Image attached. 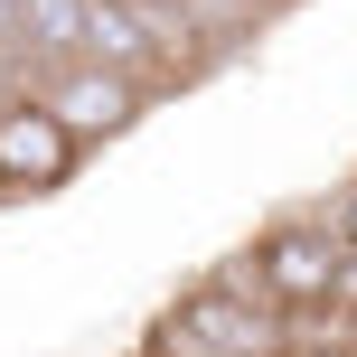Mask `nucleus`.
I'll list each match as a JSON object with an SVG mask.
<instances>
[{
	"label": "nucleus",
	"mask_w": 357,
	"mask_h": 357,
	"mask_svg": "<svg viewBox=\"0 0 357 357\" xmlns=\"http://www.w3.org/2000/svg\"><path fill=\"white\" fill-rule=\"evenodd\" d=\"M38 94H47L56 113H66V132L75 142H113V132H132L142 123V104H151V75H132V66H104V56H56V66H38L29 75Z\"/></svg>",
	"instance_id": "7ed1b4c3"
},
{
	"label": "nucleus",
	"mask_w": 357,
	"mask_h": 357,
	"mask_svg": "<svg viewBox=\"0 0 357 357\" xmlns=\"http://www.w3.org/2000/svg\"><path fill=\"white\" fill-rule=\"evenodd\" d=\"M19 94H29V56L0 47V104H19Z\"/></svg>",
	"instance_id": "0eeeda50"
},
{
	"label": "nucleus",
	"mask_w": 357,
	"mask_h": 357,
	"mask_svg": "<svg viewBox=\"0 0 357 357\" xmlns=\"http://www.w3.org/2000/svg\"><path fill=\"white\" fill-rule=\"evenodd\" d=\"M85 160V142L66 132V113L47 104V94H19V104H0V197H56Z\"/></svg>",
	"instance_id": "20e7f679"
},
{
	"label": "nucleus",
	"mask_w": 357,
	"mask_h": 357,
	"mask_svg": "<svg viewBox=\"0 0 357 357\" xmlns=\"http://www.w3.org/2000/svg\"><path fill=\"white\" fill-rule=\"evenodd\" d=\"M85 10L94 0H19V56L38 66H56V56H85Z\"/></svg>",
	"instance_id": "39448f33"
},
{
	"label": "nucleus",
	"mask_w": 357,
	"mask_h": 357,
	"mask_svg": "<svg viewBox=\"0 0 357 357\" xmlns=\"http://www.w3.org/2000/svg\"><path fill=\"white\" fill-rule=\"evenodd\" d=\"M273 357H357V339H282Z\"/></svg>",
	"instance_id": "423d86ee"
},
{
	"label": "nucleus",
	"mask_w": 357,
	"mask_h": 357,
	"mask_svg": "<svg viewBox=\"0 0 357 357\" xmlns=\"http://www.w3.org/2000/svg\"><path fill=\"white\" fill-rule=\"evenodd\" d=\"M291 339V320L264 301V291H235V282H197L188 301L160 320L151 357H273Z\"/></svg>",
	"instance_id": "f03ea898"
},
{
	"label": "nucleus",
	"mask_w": 357,
	"mask_h": 357,
	"mask_svg": "<svg viewBox=\"0 0 357 357\" xmlns=\"http://www.w3.org/2000/svg\"><path fill=\"white\" fill-rule=\"evenodd\" d=\"M254 273H264V301L282 310V320H339V273H348V245L329 216H273L264 235H254Z\"/></svg>",
	"instance_id": "f257e3e1"
},
{
	"label": "nucleus",
	"mask_w": 357,
	"mask_h": 357,
	"mask_svg": "<svg viewBox=\"0 0 357 357\" xmlns=\"http://www.w3.org/2000/svg\"><path fill=\"white\" fill-rule=\"evenodd\" d=\"M0 47H19V0H0Z\"/></svg>",
	"instance_id": "1a4fd4ad"
},
{
	"label": "nucleus",
	"mask_w": 357,
	"mask_h": 357,
	"mask_svg": "<svg viewBox=\"0 0 357 357\" xmlns=\"http://www.w3.org/2000/svg\"><path fill=\"white\" fill-rule=\"evenodd\" d=\"M329 226H339V245H357V178L339 188V216H329Z\"/></svg>",
	"instance_id": "6e6552de"
}]
</instances>
